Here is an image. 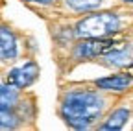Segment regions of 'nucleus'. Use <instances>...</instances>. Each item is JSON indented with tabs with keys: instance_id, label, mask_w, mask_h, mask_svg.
<instances>
[{
	"instance_id": "f257e3e1",
	"label": "nucleus",
	"mask_w": 133,
	"mask_h": 131,
	"mask_svg": "<svg viewBox=\"0 0 133 131\" xmlns=\"http://www.w3.org/2000/svg\"><path fill=\"white\" fill-rule=\"evenodd\" d=\"M105 100L96 91H70L63 96L59 113L74 129H87L102 114Z\"/></svg>"
},
{
	"instance_id": "f03ea898",
	"label": "nucleus",
	"mask_w": 133,
	"mask_h": 131,
	"mask_svg": "<svg viewBox=\"0 0 133 131\" xmlns=\"http://www.w3.org/2000/svg\"><path fill=\"white\" fill-rule=\"evenodd\" d=\"M120 30V17L113 11H100L83 17L74 26V35L79 39L107 37Z\"/></svg>"
},
{
	"instance_id": "7ed1b4c3",
	"label": "nucleus",
	"mask_w": 133,
	"mask_h": 131,
	"mask_svg": "<svg viewBox=\"0 0 133 131\" xmlns=\"http://www.w3.org/2000/svg\"><path fill=\"white\" fill-rule=\"evenodd\" d=\"M122 43L113 41L107 37H91V39H81L74 44V57L76 59H94L98 56H105L118 48Z\"/></svg>"
},
{
	"instance_id": "20e7f679",
	"label": "nucleus",
	"mask_w": 133,
	"mask_h": 131,
	"mask_svg": "<svg viewBox=\"0 0 133 131\" xmlns=\"http://www.w3.org/2000/svg\"><path fill=\"white\" fill-rule=\"evenodd\" d=\"M37 78H39V65L35 61H26L24 65L8 72L6 83L15 89H26L31 83H35Z\"/></svg>"
},
{
	"instance_id": "39448f33",
	"label": "nucleus",
	"mask_w": 133,
	"mask_h": 131,
	"mask_svg": "<svg viewBox=\"0 0 133 131\" xmlns=\"http://www.w3.org/2000/svg\"><path fill=\"white\" fill-rule=\"evenodd\" d=\"M19 56L17 37L9 26H0V59L2 61H13Z\"/></svg>"
},
{
	"instance_id": "423d86ee",
	"label": "nucleus",
	"mask_w": 133,
	"mask_h": 131,
	"mask_svg": "<svg viewBox=\"0 0 133 131\" xmlns=\"http://www.w3.org/2000/svg\"><path fill=\"white\" fill-rule=\"evenodd\" d=\"M133 81V76L129 74H115V76H107V78H100L94 81V85L102 91H126Z\"/></svg>"
},
{
	"instance_id": "0eeeda50",
	"label": "nucleus",
	"mask_w": 133,
	"mask_h": 131,
	"mask_svg": "<svg viewBox=\"0 0 133 131\" xmlns=\"http://www.w3.org/2000/svg\"><path fill=\"white\" fill-rule=\"evenodd\" d=\"M104 57L107 59L105 63L111 65V67H126V65L131 63V48L122 43L118 48H115L113 52L105 54Z\"/></svg>"
},
{
	"instance_id": "6e6552de",
	"label": "nucleus",
	"mask_w": 133,
	"mask_h": 131,
	"mask_svg": "<svg viewBox=\"0 0 133 131\" xmlns=\"http://www.w3.org/2000/svg\"><path fill=\"white\" fill-rule=\"evenodd\" d=\"M129 118V111L128 109H116L109 114V118L100 126V129H122L124 124Z\"/></svg>"
},
{
	"instance_id": "1a4fd4ad",
	"label": "nucleus",
	"mask_w": 133,
	"mask_h": 131,
	"mask_svg": "<svg viewBox=\"0 0 133 131\" xmlns=\"http://www.w3.org/2000/svg\"><path fill=\"white\" fill-rule=\"evenodd\" d=\"M19 102V92L11 85H0V109H15Z\"/></svg>"
},
{
	"instance_id": "9d476101",
	"label": "nucleus",
	"mask_w": 133,
	"mask_h": 131,
	"mask_svg": "<svg viewBox=\"0 0 133 131\" xmlns=\"http://www.w3.org/2000/svg\"><path fill=\"white\" fill-rule=\"evenodd\" d=\"M65 4L69 6L70 9L81 13V11H91V9L100 8L102 0H65Z\"/></svg>"
},
{
	"instance_id": "9b49d317",
	"label": "nucleus",
	"mask_w": 133,
	"mask_h": 131,
	"mask_svg": "<svg viewBox=\"0 0 133 131\" xmlns=\"http://www.w3.org/2000/svg\"><path fill=\"white\" fill-rule=\"evenodd\" d=\"M19 114H15L13 109H0V127L4 129H15L19 126Z\"/></svg>"
},
{
	"instance_id": "f8f14e48",
	"label": "nucleus",
	"mask_w": 133,
	"mask_h": 131,
	"mask_svg": "<svg viewBox=\"0 0 133 131\" xmlns=\"http://www.w3.org/2000/svg\"><path fill=\"white\" fill-rule=\"evenodd\" d=\"M24 2H33V4H43V6H48V4H52L54 0H24Z\"/></svg>"
},
{
	"instance_id": "ddd939ff",
	"label": "nucleus",
	"mask_w": 133,
	"mask_h": 131,
	"mask_svg": "<svg viewBox=\"0 0 133 131\" xmlns=\"http://www.w3.org/2000/svg\"><path fill=\"white\" fill-rule=\"evenodd\" d=\"M126 74H129V76H133V61H131L129 65H126Z\"/></svg>"
},
{
	"instance_id": "4468645a",
	"label": "nucleus",
	"mask_w": 133,
	"mask_h": 131,
	"mask_svg": "<svg viewBox=\"0 0 133 131\" xmlns=\"http://www.w3.org/2000/svg\"><path fill=\"white\" fill-rule=\"evenodd\" d=\"M124 2H133V0H124Z\"/></svg>"
}]
</instances>
